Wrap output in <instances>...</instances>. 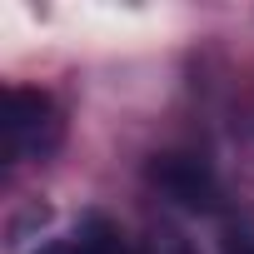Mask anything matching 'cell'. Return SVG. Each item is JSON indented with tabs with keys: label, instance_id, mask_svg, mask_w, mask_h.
I'll use <instances>...</instances> for the list:
<instances>
[{
	"label": "cell",
	"instance_id": "obj_1",
	"mask_svg": "<svg viewBox=\"0 0 254 254\" xmlns=\"http://www.w3.org/2000/svg\"><path fill=\"white\" fill-rule=\"evenodd\" d=\"M65 140V120L60 105L45 90L10 85L5 105H0V145H5V165H35L50 160Z\"/></svg>",
	"mask_w": 254,
	"mask_h": 254
},
{
	"label": "cell",
	"instance_id": "obj_2",
	"mask_svg": "<svg viewBox=\"0 0 254 254\" xmlns=\"http://www.w3.org/2000/svg\"><path fill=\"white\" fill-rule=\"evenodd\" d=\"M145 175H150V185H155L170 204H180V209H190V214H214L219 199H224L219 175L209 170V160L185 155V150H165V155H155Z\"/></svg>",
	"mask_w": 254,
	"mask_h": 254
},
{
	"label": "cell",
	"instance_id": "obj_3",
	"mask_svg": "<svg viewBox=\"0 0 254 254\" xmlns=\"http://www.w3.org/2000/svg\"><path fill=\"white\" fill-rule=\"evenodd\" d=\"M75 254H140L130 239H125L105 214H85L75 229Z\"/></svg>",
	"mask_w": 254,
	"mask_h": 254
},
{
	"label": "cell",
	"instance_id": "obj_4",
	"mask_svg": "<svg viewBox=\"0 0 254 254\" xmlns=\"http://www.w3.org/2000/svg\"><path fill=\"white\" fill-rule=\"evenodd\" d=\"M45 219H50V204H30L25 214H15L10 219V244H20L30 229H45Z\"/></svg>",
	"mask_w": 254,
	"mask_h": 254
},
{
	"label": "cell",
	"instance_id": "obj_5",
	"mask_svg": "<svg viewBox=\"0 0 254 254\" xmlns=\"http://www.w3.org/2000/svg\"><path fill=\"white\" fill-rule=\"evenodd\" d=\"M224 254H254V234L249 229H229L224 234Z\"/></svg>",
	"mask_w": 254,
	"mask_h": 254
},
{
	"label": "cell",
	"instance_id": "obj_6",
	"mask_svg": "<svg viewBox=\"0 0 254 254\" xmlns=\"http://www.w3.org/2000/svg\"><path fill=\"white\" fill-rule=\"evenodd\" d=\"M35 254H75V239H50V244H40Z\"/></svg>",
	"mask_w": 254,
	"mask_h": 254
}]
</instances>
